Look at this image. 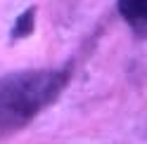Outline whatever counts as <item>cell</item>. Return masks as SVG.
Returning <instances> with one entry per match:
<instances>
[{"label": "cell", "instance_id": "cell-1", "mask_svg": "<svg viewBox=\"0 0 147 144\" xmlns=\"http://www.w3.org/2000/svg\"><path fill=\"white\" fill-rule=\"evenodd\" d=\"M69 83V69H31L0 76V137L26 128L57 102Z\"/></svg>", "mask_w": 147, "mask_h": 144}, {"label": "cell", "instance_id": "cell-3", "mask_svg": "<svg viewBox=\"0 0 147 144\" xmlns=\"http://www.w3.org/2000/svg\"><path fill=\"white\" fill-rule=\"evenodd\" d=\"M33 24H36V7H29L26 12H22L14 21V29H12V38L19 40V38H26L31 35L33 31Z\"/></svg>", "mask_w": 147, "mask_h": 144}, {"label": "cell", "instance_id": "cell-2", "mask_svg": "<svg viewBox=\"0 0 147 144\" xmlns=\"http://www.w3.org/2000/svg\"><path fill=\"white\" fill-rule=\"evenodd\" d=\"M119 12L126 19V24L142 38L147 21V0H119Z\"/></svg>", "mask_w": 147, "mask_h": 144}]
</instances>
